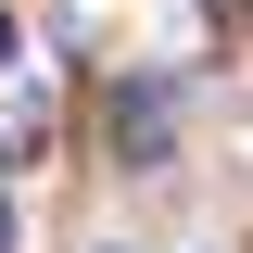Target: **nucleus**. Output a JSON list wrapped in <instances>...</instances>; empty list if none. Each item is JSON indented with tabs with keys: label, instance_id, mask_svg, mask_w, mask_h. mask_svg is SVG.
<instances>
[{
	"label": "nucleus",
	"instance_id": "obj_1",
	"mask_svg": "<svg viewBox=\"0 0 253 253\" xmlns=\"http://www.w3.org/2000/svg\"><path fill=\"white\" fill-rule=\"evenodd\" d=\"M0 63H13V13H0Z\"/></svg>",
	"mask_w": 253,
	"mask_h": 253
},
{
	"label": "nucleus",
	"instance_id": "obj_2",
	"mask_svg": "<svg viewBox=\"0 0 253 253\" xmlns=\"http://www.w3.org/2000/svg\"><path fill=\"white\" fill-rule=\"evenodd\" d=\"M0 253H13V203H0Z\"/></svg>",
	"mask_w": 253,
	"mask_h": 253
}]
</instances>
